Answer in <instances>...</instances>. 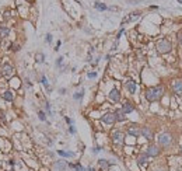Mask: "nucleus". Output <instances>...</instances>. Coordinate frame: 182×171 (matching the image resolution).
I'll use <instances>...</instances> for the list:
<instances>
[{
  "mask_svg": "<svg viewBox=\"0 0 182 171\" xmlns=\"http://www.w3.org/2000/svg\"><path fill=\"white\" fill-rule=\"evenodd\" d=\"M101 121L104 122V124L106 125H112L115 121H116V118H115V114H112V112H108V114H105L102 118H101Z\"/></svg>",
  "mask_w": 182,
  "mask_h": 171,
  "instance_id": "obj_4",
  "label": "nucleus"
},
{
  "mask_svg": "<svg viewBox=\"0 0 182 171\" xmlns=\"http://www.w3.org/2000/svg\"><path fill=\"white\" fill-rule=\"evenodd\" d=\"M95 9H97V10H100V11H105L108 7H106L104 3H100V1H97V3H95Z\"/></svg>",
  "mask_w": 182,
  "mask_h": 171,
  "instance_id": "obj_18",
  "label": "nucleus"
},
{
  "mask_svg": "<svg viewBox=\"0 0 182 171\" xmlns=\"http://www.w3.org/2000/svg\"><path fill=\"white\" fill-rule=\"evenodd\" d=\"M83 95H84V90H80L78 93H76L74 95H73V98H74V100H81Z\"/></svg>",
  "mask_w": 182,
  "mask_h": 171,
  "instance_id": "obj_25",
  "label": "nucleus"
},
{
  "mask_svg": "<svg viewBox=\"0 0 182 171\" xmlns=\"http://www.w3.org/2000/svg\"><path fill=\"white\" fill-rule=\"evenodd\" d=\"M1 70H3V76H6V77H10L13 74V66L9 65V63H4L3 67H1Z\"/></svg>",
  "mask_w": 182,
  "mask_h": 171,
  "instance_id": "obj_5",
  "label": "nucleus"
},
{
  "mask_svg": "<svg viewBox=\"0 0 182 171\" xmlns=\"http://www.w3.org/2000/svg\"><path fill=\"white\" fill-rule=\"evenodd\" d=\"M172 88L177 94H182V80H177L172 83Z\"/></svg>",
  "mask_w": 182,
  "mask_h": 171,
  "instance_id": "obj_10",
  "label": "nucleus"
},
{
  "mask_svg": "<svg viewBox=\"0 0 182 171\" xmlns=\"http://www.w3.org/2000/svg\"><path fill=\"white\" fill-rule=\"evenodd\" d=\"M140 17V11H135V13H130L129 17H126L125 20H123V23H129V21H135Z\"/></svg>",
  "mask_w": 182,
  "mask_h": 171,
  "instance_id": "obj_11",
  "label": "nucleus"
},
{
  "mask_svg": "<svg viewBox=\"0 0 182 171\" xmlns=\"http://www.w3.org/2000/svg\"><path fill=\"white\" fill-rule=\"evenodd\" d=\"M69 166H70V168H73V171H87L81 164H78V163H77V164H69Z\"/></svg>",
  "mask_w": 182,
  "mask_h": 171,
  "instance_id": "obj_17",
  "label": "nucleus"
},
{
  "mask_svg": "<svg viewBox=\"0 0 182 171\" xmlns=\"http://www.w3.org/2000/svg\"><path fill=\"white\" fill-rule=\"evenodd\" d=\"M98 166H100L101 168H108V167H109V163H108L106 160H104V158H101V160H98Z\"/></svg>",
  "mask_w": 182,
  "mask_h": 171,
  "instance_id": "obj_19",
  "label": "nucleus"
},
{
  "mask_svg": "<svg viewBox=\"0 0 182 171\" xmlns=\"http://www.w3.org/2000/svg\"><path fill=\"white\" fill-rule=\"evenodd\" d=\"M115 118H116V121H119V122L126 121V116H125V114H123L122 111H116V112H115Z\"/></svg>",
  "mask_w": 182,
  "mask_h": 171,
  "instance_id": "obj_16",
  "label": "nucleus"
},
{
  "mask_svg": "<svg viewBox=\"0 0 182 171\" xmlns=\"http://www.w3.org/2000/svg\"><path fill=\"white\" fill-rule=\"evenodd\" d=\"M3 98H4L6 101H13V94H11V91H4Z\"/></svg>",
  "mask_w": 182,
  "mask_h": 171,
  "instance_id": "obj_21",
  "label": "nucleus"
},
{
  "mask_svg": "<svg viewBox=\"0 0 182 171\" xmlns=\"http://www.w3.org/2000/svg\"><path fill=\"white\" fill-rule=\"evenodd\" d=\"M18 48H20L18 45H13V51H18Z\"/></svg>",
  "mask_w": 182,
  "mask_h": 171,
  "instance_id": "obj_34",
  "label": "nucleus"
},
{
  "mask_svg": "<svg viewBox=\"0 0 182 171\" xmlns=\"http://www.w3.org/2000/svg\"><path fill=\"white\" fill-rule=\"evenodd\" d=\"M109 98H111L112 101L118 102V101L121 100V93H119V90H116V88H112V90H111V93H109Z\"/></svg>",
  "mask_w": 182,
  "mask_h": 171,
  "instance_id": "obj_9",
  "label": "nucleus"
},
{
  "mask_svg": "<svg viewBox=\"0 0 182 171\" xmlns=\"http://www.w3.org/2000/svg\"><path fill=\"white\" fill-rule=\"evenodd\" d=\"M171 42L165 39V38H163V39H160L158 42H157V49H158V52H161V53H168L169 51H171Z\"/></svg>",
  "mask_w": 182,
  "mask_h": 171,
  "instance_id": "obj_2",
  "label": "nucleus"
},
{
  "mask_svg": "<svg viewBox=\"0 0 182 171\" xmlns=\"http://www.w3.org/2000/svg\"><path fill=\"white\" fill-rule=\"evenodd\" d=\"M127 1H130V3H137L139 0H127Z\"/></svg>",
  "mask_w": 182,
  "mask_h": 171,
  "instance_id": "obj_35",
  "label": "nucleus"
},
{
  "mask_svg": "<svg viewBox=\"0 0 182 171\" xmlns=\"http://www.w3.org/2000/svg\"><path fill=\"white\" fill-rule=\"evenodd\" d=\"M137 161H139V164H146L147 163V154H140Z\"/></svg>",
  "mask_w": 182,
  "mask_h": 171,
  "instance_id": "obj_22",
  "label": "nucleus"
},
{
  "mask_svg": "<svg viewBox=\"0 0 182 171\" xmlns=\"http://www.w3.org/2000/svg\"><path fill=\"white\" fill-rule=\"evenodd\" d=\"M46 42H52V35L50 34H46V39H45Z\"/></svg>",
  "mask_w": 182,
  "mask_h": 171,
  "instance_id": "obj_28",
  "label": "nucleus"
},
{
  "mask_svg": "<svg viewBox=\"0 0 182 171\" xmlns=\"http://www.w3.org/2000/svg\"><path fill=\"white\" fill-rule=\"evenodd\" d=\"M58 154L62 156V157H73V153L72 152H63V150H58Z\"/></svg>",
  "mask_w": 182,
  "mask_h": 171,
  "instance_id": "obj_20",
  "label": "nucleus"
},
{
  "mask_svg": "<svg viewBox=\"0 0 182 171\" xmlns=\"http://www.w3.org/2000/svg\"><path fill=\"white\" fill-rule=\"evenodd\" d=\"M62 60H63V58L60 56V58H59V59L56 60V65H58V66H60V65H62Z\"/></svg>",
  "mask_w": 182,
  "mask_h": 171,
  "instance_id": "obj_32",
  "label": "nucleus"
},
{
  "mask_svg": "<svg viewBox=\"0 0 182 171\" xmlns=\"http://www.w3.org/2000/svg\"><path fill=\"white\" fill-rule=\"evenodd\" d=\"M178 1H179V3H182V0H178Z\"/></svg>",
  "mask_w": 182,
  "mask_h": 171,
  "instance_id": "obj_37",
  "label": "nucleus"
},
{
  "mask_svg": "<svg viewBox=\"0 0 182 171\" xmlns=\"http://www.w3.org/2000/svg\"><path fill=\"white\" fill-rule=\"evenodd\" d=\"M127 133H129V135H132V136H139L140 130L137 129L136 125H133V126H129V128H127Z\"/></svg>",
  "mask_w": 182,
  "mask_h": 171,
  "instance_id": "obj_14",
  "label": "nucleus"
},
{
  "mask_svg": "<svg viewBox=\"0 0 182 171\" xmlns=\"http://www.w3.org/2000/svg\"><path fill=\"white\" fill-rule=\"evenodd\" d=\"M66 167H67V164H66L64 161H56V163H55V170L56 171H64Z\"/></svg>",
  "mask_w": 182,
  "mask_h": 171,
  "instance_id": "obj_13",
  "label": "nucleus"
},
{
  "mask_svg": "<svg viewBox=\"0 0 182 171\" xmlns=\"http://www.w3.org/2000/svg\"><path fill=\"white\" fill-rule=\"evenodd\" d=\"M92 152H94V153H98V152H101V147H100V146H98V147H94Z\"/></svg>",
  "mask_w": 182,
  "mask_h": 171,
  "instance_id": "obj_31",
  "label": "nucleus"
},
{
  "mask_svg": "<svg viewBox=\"0 0 182 171\" xmlns=\"http://www.w3.org/2000/svg\"><path fill=\"white\" fill-rule=\"evenodd\" d=\"M146 154L150 156V157H155V156L160 154V149H158L157 146L151 144V146H149V149H147V153H146Z\"/></svg>",
  "mask_w": 182,
  "mask_h": 171,
  "instance_id": "obj_7",
  "label": "nucleus"
},
{
  "mask_svg": "<svg viewBox=\"0 0 182 171\" xmlns=\"http://www.w3.org/2000/svg\"><path fill=\"white\" fill-rule=\"evenodd\" d=\"M69 132H70V133H76V129H74V126H72V125H70V126H69Z\"/></svg>",
  "mask_w": 182,
  "mask_h": 171,
  "instance_id": "obj_29",
  "label": "nucleus"
},
{
  "mask_svg": "<svg viewBox=\"0 0 182 171\" xmlns=\"http://www.w3.org/2000/svg\"><path fill=\"white\" fill-rule=\"evenodd\" d=\"M126 88L129 90V93L133 94L136 91V83L133 81V80H129V81H126Z\"/></svg>",
  "mask_w": 182,
  "mask_h": 171,
  "instance_id": "obj_12",
  "label": "nucleus"
},
{
  "mask_svg": "<svg viewBox=\"0 0 182 171\" xmlns=\"http://www.w3.org/2000/svg\"><path fill=\"white\" fill-rule=\"evenodd\" d=\"M44 59H45V56H44V53H38V55H36V62L42 63V62H44Z\"/></svg>",
  "mask_w": 182,
  "mask_h": 171,
  "instance_id": "obj_26",
  "label": "nucleus"
},
{
  "mask_svg": "<svg viewBox=\"0 0 182 171\" xmlns=\"http://www.w3.org/2000/svg\"><path fill=\"white\" fill-rule=\"evenodd\" d=\"M140 133L146 138L147 140H151L153 139V132H151V129L150 128H147V126H144V128H141L140 129Z\"/></svg>",
  "mask_w": 182,
  "mask_h": 171,
  "instance_id": "obj_8",
  "label": "nucleus"
},
{
  "mask_svg": "<svg viewBox=\"0 0 182 171\" xmlns=\"http://www.w3.org/2000/svg\"><path fill=\"white\" fill-rule=\"evenodd\" d=\"M95 76H97V73H95V72H91V73H88V79H94Z\"/></svg>",
  "mask_w": 182,
  "mask_h": 171,
  "instance_id": "obj_30",
  "label": "nucleus"
},
{
  "mask_svg": "<svg viewBox=\"0 0 182 171\" xmlns=\"http://www.w3.org/2000/svg\"><path fill=\"white\" fill-rule=\"evenodd\" d=\"M171 142H172V138H171V135L169 133H161L160 136H158V143L161 144V146H164V147H167L171 144Z\"/></svg>",
  "mask_w": 182,
  "mask_h": 171,
  "instance_id": "obj_3",
  "label": "nucleus"
},
{
  "mask_svg": "<svg viewBox=\"0 0 182 171\" xmlns=\"http://www.w3.org/2000/svg\"><path fill=\"white\" fill-rule=\"evenodd\" d=\"M133 105L132 104H129V102H126V104H123V107H122V112L123 114H129V112H132L133 111Z\"/></svg>",
  "mask_w": 182,
  "mask_h": 171,
  "instance_id": "obj_15",
  "label": "nucleus"
},
{
  "mask_svg": "<svg viewBox=\"0 0 182 171\" xmlns=\"http://www.w3.org/2000/svg\"><path fill=\"white\" fill-rule=\"evenodd\" d=\"M112 139L115 143H123V139H125V135L122 133L121 130H116L112 133Z\"/></svg>",
  "mask_w": 182,
  "mask_h": 171,
  "instance_id": "obj_6",
  "label": "nucleus"
},
{
  "mask_svg": "<svg viewBox=\"0 0 182 171\" xmlns=\"http://www.w3.org/2000/svg\"><path fill=\"white\" fill-rule=\"evenodd\" d=\"M88 171H95V170H94L92 167H88Z\"/></svg>",
  "mask_w": 182,
  "mask_h": 171,
  "instance_id": "obj_36",
  "label": "nucleus"
},
{
  "mask_svg": "<svg viewBox=\"0 0 182 171\" xmlns=\"http://www.w3.org/2000/svg\"><path fill=\"white\" fill-rule=\"evenodd\" d=\"M163 94H164V87L163 86H155V87H150L146 91V98H147V101L153 102V101L160 100L163 97Z\"/></svg>",
  "mask_w": 182,
  "mask_h": 171,
  "instance_id": "obj_1",
  "label": "nucleus"
},
{
  "mask_svg": "<svg viewBox=\"0 0 182 171\" xmlns=\"http://www.w3.org/2000/svg\"><path fill=\"white\" fill-rule=\"evenodd\" d=\"M178 38H179V42L182 44V31L179 32V34H178Z\"/></svg>",
  "mask_w": 182,
  "mask_h": 171,
  "instance_id": "obj_33",
  "label": "nucleus"
},
{
  "mask_svg": "<svg viewBox=\"0 0 182 171\" xmlns=\"http://www.w3.org/2000/svg\"><path fill=\"white\" fill-rule=\"evenodd\" d=\"M41 83L45 86L46 90H50V87H49V83H48V79H46L45 76H42V77H41Z\"/></svg>",
  "mask_w": 182,
  "mask_h": 171,
  "instance_id": "obj_24",
  "label": "nucleus"
},
{
  "mask_svg": "<svg viewBox=\"0 0 182 171\" xmlns=\"http://www.w3.org/2000/svg\"><path fill=\"white\" fill-rule=\"evenodd\" d=\"M38 116H39L41 121H46V116H45V112H44V111H39V112H38Z\"/></svg>",
  "mask_w": 182,
  "mask_h": 171,
  "instance_id": "obj_27",
  "label": "nucleus"
},
{
  "mask_svg": "<svg viewBox=\"0 0 182 171\" xmlns=\"http://www.w3.org/2000/svg\"><path fill=\"white\" fill-rule=\"evenodd\" d=\"M9 28H7V27H0V35H1V37H7V35H9Z\"/></svg>",
  "mask_w": 182,
  "mask_h": 171,
  "instance_id": "obj_23",
  "label": "nucleus"
}]
</instances>
